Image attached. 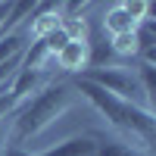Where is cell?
Listing matches in <instances>:
<instances>
[{
	"instance_id": "obj_1",
	"label": "cell",
	"mask_w": 156,
	"mask_h": 156,
	"mask_svg": "<svg viewBox=\"0 0 156 156\" xmlns=\"http://www.w3.org/2000/svg\"><path fill=\"white\" fill-rule=\"evenodd\" d=\"M75 90H78V97H84L90 106H94L103 119H106L119 134L128 137V144L137 147V150H153V137H156V115L144 106H137V103H128V100H119V97H112L106 94L103 87L97 84H90L84 81V78H78L75 75Z\"/></svg>"
},
{
	"instance_id": "obj_2",
	"label": "cell",
	"mask_w": 156,
	"mask_h": 156,
	"mask_svg": "<svg viewBox=\"0 0 156 156\" xmlns=\"http://www.w3.org/2000/svg\"><path fill=\"white\" fill-rule=\"evenodd\" d=\"M75 100H78V90L72 81H47L28 103H22L9 115V150L37 137L44 128H50L56 119H62L75 106Z\"/></svg>"
},
{
	"instance_id": "obj_3",
	"label": "cell",
	"mask_w": 156,
	"mask_h": 156,
	"mask_svg": "<svg viewBox=\"0 0 156 156\" xmlns=\"http://www.w3.org/2000/svg\"><path fill=\"white\" fill-rule=\"evenodd\" d=\"M78 78H84V81L103 87L106 94L119 97V100H128V103H137V106H144L153 112V103L144 97V87L137 81V72L134 69H125V66H109V69H84Z\"/></svg>"
},
{
	"instance_id": "obj_4",
	"label": "cell",
	"mask_w": 156,
	"mask_h": 156,
	"mask_svg": "<svg viewBox=\"0 0 156 156\" xmlns=\"http://www.w3.org/2000/svg\"><path fill=\"white\" fill-rule=\"evenodd\" d=\"M90 62V41H69L66 47L53 56V66L62 72H72V75H81Z\"/></svg>"
},
{
	"instance_id": "obj_5",
	"label": "cell",
	"mask_w": 156,
	"mask_h": 156,
	"mask_svg": "<svg viewBox=\"0 0 156 156\" xmlns=\"http://www.w3.org/2000/svg\"><path fill=\"white\" fill-rule=\"evenodd\" d=\"M59 22H62L59 6H53V3H37L34 12H31V19H28V28H25V31H28L31 41H41V37H47L50 31L59 28Z\"/></svg>"
},
{
	"instance_id": "obj_6",
	"label": "cell",
	"mask_w": 156,
	"mask_h": 156,
	"mask_svg": "<svg viewBox=\"0 0 156 156\" xmlns=\"http://www.w3.org/2000/svg\"><path fill=\"white\" fill-rule=\"evenodd\" d=\"M47 84V72H28V69H19L16 78H12V84H9V97L12 103H16V109L22 106V103H28L31 94H37Z\"/></svg>"
},
{
	"instance_id": "obj_7",
	"label": "cell",
	"mask_w": 156,
	"mask_h": 156,
	"mask_svg": "<svg viewBox=\"0 0 156 156\" xmlns=\"http://www.w3.org/2000/svg\"><path fill=\"white\" fill-rule=\"evenodd\" d=\"M41 156H97V134H75L59 140L56 147H50Z\"/></svg>"
},
{
	"instance_id": "obj_8",
	"label": "cell",
	"mask_w": 156,
	"mask_h": 156,
	"mask_svg": "<svg viewBox=\"0 0 156 156\" xmlns=\"http://www.w3.org/2000/svg\"><path fill=\"white\" fill-rule=\"evenodd\" d=\"M103 28L109 31V37H115V34H128V31H134L137 22L125 12L122 3H115L112 9H106V16H103Z\"/></svg>"
},
{
	"instance_id": "obj_9",
	"label": "cell",
	"mask_w": 156,
	"mask_h": 156,
	"mask_svg": "<svg viewBox=\"0 0 156 156\" xmlns=\"http://www.w3.org/2000/svg\"><path fill=\"white\" fill-rule=\"evenodd\" d=\"M97 156H150V153L131 147L128 140H119V137H100V134H97Z\"/></svg>"
},
{
	"instance_id": "obj_10",
	"label": "cell",
	"mask_w": 156,
	"mask_h": 156,
	"mask_svg": "<svg viewBox=\"0 0 156 156\" xmlns=\"http://www.w3.org/2000/svg\"><path fill=\"white\" fill-rule=\"evenodd\" d=\"M109 50L119 59H137V37H134V31H128V34H115V37H109Z\"/></svg>"
},
{
	"instance_id": "obj_11",
	"label": "cell",
	"mask_w": 156,
	"mask_h": 156,
	"mask_svg": "<svg viewBox=\"0 0 156 156\" xmlns=\"http://www.w3.org/2000/svg\"><path fill=\"white\" fill-rule=\"evenodd\" d=\"M16 112V103H12V97H9V90L6 94H0V125H3L9 115Z\"/></svg>"
},
{
	"instance_id": "obj_12",
	"label": "cell",
	"mask_w": 156,
	"mask_h": 156,
	"mask_svg": "<svg viewBox=\"0 0 156 156\" xmlns=\"http://www.w3.org/2000/svg\"><path fill=\"white\" fill-rule=\"evenodd\" d=\"M6 140H9V125L3 122V125H0V156H6V150H9Z\"/></svg>"
},
{
	"instance_id": "obj_13",
	"label": "cell",
	"mask_w": 156,
	"mask_h": 156,
	"mask_svg": "<svg viewBox=\"0 0 156 156\" xmlns=\"http://www.w3.org/2000/svg\"><path fill=\"white\" fill-rule=\"evenodd\" d=\"M6 156H37V153H28V150H22V147H12V150H6Z\"/></svg>"
}]
</instances>
